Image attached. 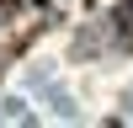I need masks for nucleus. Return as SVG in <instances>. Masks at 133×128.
<instances>
[{
	"label": "nucleus",
	"mask_w": 133,
	"mask_h": 128,
	"mask_svg": "<svg viewBox=\"0 0 133 128\" xmlns=\"http://www.w3.org/2000/svg\"><path fill=\"white\" fill-rule=\"evenodd\" d=\"M112 27H117V37H123V43H133V0H123V5L112 11Z\"/></svg>",
	"instance_id": "1"
}]
</instances>
